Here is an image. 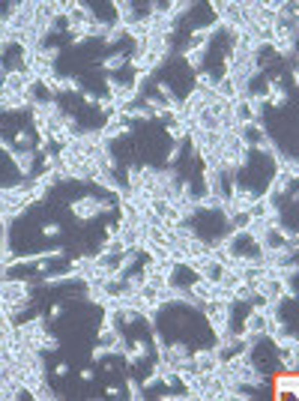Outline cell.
<instances>
[{
    "instance_id": "7",
    "label": "cell",
    "mask_w": 299,
    "mask_h": 401,
    "mask_svg": "<svg viewBox=\"0 0 299 401\" xmlns=\"http://www.w3.org/2000/svg\"><path fill=\"white\" fill-rule=\"evenodd\" d=\"M147 356H150V345H147L144 338H135L132 348H126V353H123L126 366H135V362H141V359H147Z\"/></svg>"
},
{
    "instance_id": "4",
    "label": "cell",
    "mask_w": 299,
    "mask_h": 401,
    "mask_svg": "<svg viewBox=\"0 0 299 401\" xmlns=\"http://www.w3.org/2000/svg\"><path fill=\"white\" fill-rule=\"evenodd\" d=\"M99 132H102V141H105V144H111L114 138H123V135H129V123H126L120 114H111V117H108V123L99 129Z\"/></svg>"
},
{
    "instance_id": "9",
    "label": "cell",
    "mask_w": 299,
    "mask_h": 401,
    "mask_svg": "<svg viewBox=\"0 0 299 401\" xmlns=\"http://www.w3.org/2000/svg\"><path fill=\"white\" fill-rule=\"evenodd\" d=\"M275 392L282 395V392H290V395H296L299 392V377H296V371H284L282 377L275 380Z\"/></svg>"
},
{
    "instance_id": "17",
    "label": "cell",
    "mask_w": 299,
    "mask_h": 401,
    "mask_svg": "<svg viewBox=\"0 0 299 401\" xmlns=\"http://www.w3.org/2000/svg\"><path fill=\"white\" fill-rule=\"evenodd\" d=\"M153 348H156V353L165 348V335H162V330H158V327H153Z\"/></svg>"
},
{
    "instance_id": "16",
    "label": "cell",
    "mask_w": 299,
    "mask_h": 401,
    "mask_svg": "<svg viewBox=\"0 0 299 401\" xmlns=\"http://www.w3.org/2000/svg\"><path fill=\"white\" fill-rule=\"evenodd\" d=\"M15 147L18 150H21V147H24V150L30 147V132H27V129H18L15 132Z\"/></svg>"
},
{
    "instance_id": "2",
    "label": "cell",
    "mask_w": 299,
    "mask_h": 401,
    "mask_svg": "<svg viewBox=\"0 0 299 401\" xmlns=\"http://www.w3.org/2000/svg\"><path fill=\"white\" fill-rule=\"evenodd\" d=\"M45 332H48V327H45V317H42V314H36V317L24 320V323H15V338L24 341V345H30V348H36V341H39Z\"/></svg>"
},
{
    "instance_id": "6",
    "label": "cell",
    "mask_w": 299,
    "mask_h": 401,
    "mask_svg": "<svg viewBox=\"0 0 299 401\" xmlns=\"http://www.w3.org/2000/svg\"><path fill=\"white\" fill-rule=\"evenodd\" d=\"M9 159H12V165L18 168V174H21V177H30V174H33L36 153H30V150H18V147H15V153H9Z\"/></svg>"
},
{
    "instance_id": "19",
    "label": "cell",
    "mask_w": 299,
    "mask_h": 401,
    "mask_svg": "<svg viewBox=\"0 0 299 401\" xmlns=\"http://www.w3.org/2000/svg\"><path fill=\"white\" fill-rule=\"evenodd\" d=\"M81 96H84V102H87V105H96V99H99L93 90H81Z\"/></svg>"
},
{
    "instance_id": "13",
    "label": "cell",
    "mask_w": 299,
    "mask_h": 401,
    "mask_svg": "<svg viewBox=\"0 0 299 401\" xmlns=\"http://www.w3.org/2000/svg\"><path fill=\"white\" fill-rule=\"evenodd\" d=\"M215 78H212L210 72H197V90H204V93H215Z\"/></svg>"
},
{
    "instance_id": "11",
    "label": "cell",
    "mask_w": 299,
    "mask_h": 401,
    "mask_svg": "<svg viewBox=\"0 0 299 401\" xmlns=\"http://www.w3.org/2000/svg\"><path fill=\"white\" fill-rule=\"evenodd\" d=\"M126 395H129V398H132V401H141V398H144L141 380H135V377H132V374H129V377H126Z\"/></svg>"
},
{
    "instance_id": "21",
    "label": "cell",
    "mask_w": 299,
    "mask_h": 401,
    "mask_svg": "<svg viewBox=\"0 0 299 401\" xmlns=\"http://www.w3.org/2000/svg\"><path fill=\"white\" fill-rule=\"evenodd\" d=\"M63 312H66V305H63V302H54V305H51V317H60Z\"/></svg>"
},
{
    "instance_id": "14",
    "label": "cell",
    "mask_w": 299,
    "mask_h": 401,
    "mask_svg": "<svg viewBox=\"0 0 299 401\" xmlns=\"http://www.w3.org/2000/svg\"><path fill=\"white\" fill-rule=\"evenodd\" d=\"M123 36H126V27H120V24H111V30L102 36V42H105V45H117Z\"/></svg>"
},
{
    "instance_id": "10",
    "label": "cell",
    "mask_w": 299,
    "mask_h": 401,
    "mask_svg": "<svg viewBox=\"0 0 299 401\" xmlns=\"http://www.w3.org/2000/svg\"><path fill=\"white\" fill-rule=\"evenodd\" d=\"M123 66H129V54H123V51H114V54H108L105 60H102V69H105L108 75L120 72Z\"/></svg>"
},
{
    "instance_id": "5",
    "label": "cell",
    "mask_w": 299,
    "mask_h": 401,
    "mask_svg": "<svg viewBox=\"0 0 299 401\" xmlns=\"http://www.w3.org/2000/svg\"><path fill=\"white\" fill-rule=\"evenodd\" d=\"M287 192H293V177L284 174V171H278V174L272 177V183H269V189L264 192V198H269V201H275V198H284Z\"/></svg>"
},
{
    "instance_id": "22",
    "label": "cell",
    "mask_w": 299,
    "mask_h": 401,
    "mask_svg": "<svg viewBox=\"0 0 299 401\" xmlns=\"http://www.w3.org/2000/svg\"><path fill=\"white\" fill-rule=\"evenodd\" d=\"M81 380H84V384H90V380H93V371H90V368H84V371H81Z\"/></svg>"
},
{
    "instance_id": "20",
    "label": "cell",
    "mask_w": 299,
    "mask_h": 401,
    "mask_svg": "<svg viewBox=\"0 0 299 401\" xmlns=\"http://www.w3.org/2000/svg\"><path fill=\"white\" fill-rule=\"evenodd\" d=\"M54 374H57V377H66V374H69V366H66V362H60V366H54Z\"/></svg>"
},
{
    "instance_id": "3",
    "label": "cell",
    "mask_w": 299,
    "mask_h": 401,
    "mask_svg": "<svg viewBox=\"0 0 299 401\" xmlns=\"http://www.w3.org/2000/svg\"><path fill=\"white\" fill-rule=\"evenodd\" d=\"M222 366V356L215 348H204V350H192V368L194 371H212V368Z\"/></svg>"
},
{
    "instance_id": "18",
    "label": "cell",
    "mask_w": 299,
    "mask_h": 401,
    "mask_svg": "<svg viewBox=\"0 0 299 401\" xmlns=\"http://www.w3.org/2000/svg\"><path fill=\"white\" fill-rule=\"evenodd\" d=\"M42 234H45V237H57V234H60V225H57V222H48V225H42Z\"/></svg>"
},
{
    "instance_id": "1",
    "label": "cell",
    "mask_w": 299,
    "mask_h": 401,
    "mask_svg": "<svg viewBox=\"0 0 299 401\" xmlns=\"http://www.w3.org/2000/svg\"><path fill=\"white\" fill-rule=\"evenodd\" d=\"M69 209H72V216H78L81 222H90V219H96V216H102V213H111L114 204L105 201V198H96V195H84V198L72 201Z\"/></svg>"
},
{
    "instance_id": "12",
    "label": "cell",
    "mask_w": 299,
    "mask_h": 401,
    "mask_svg": "<svg viewBox=\"0 0 299 401\" xmlns=\"http://www.w3.org/2000/svg\"><path fill=\"white\" fill-rule=\"evenodd\" d=\"M36 350H42V353H54V350H60V341H57L54 335H48V332H45V335L36 341Z\"/></svg>"
},
{
    "instance_id": "8",
    "label": "cell",
    "mask_w": 299,
    "mask_h": 401,
    "mask_svg": "<svg viewBox=\"0 0 299 401\" xmlns=\"http://www.w3.org/2000/svg\"><path fill=\"white\" fill-rule=\"evenodd\" d=\"M207 51H210V45H189L183 57H186V63H189L194 72H201V66H204V54Z\"/></svg>"
},
{
    "instance_id": "15",
    "label": "cell",
    "mask_w": 299,
    "mask_h": 401,
    "mask_svg": "<svg viewBox=\"0 0 299 401\" xmlns=\"http://www.w3.org/2000/svg\"><path fill=\"white\" fill-rule=\"evenodd\" d=\"M282 368L284 371H296V366H299V359H296V350H282Z\"/></svg>"
}]
</instances>
